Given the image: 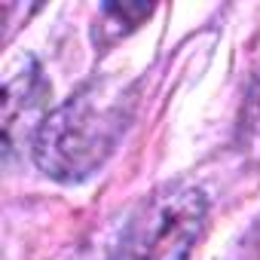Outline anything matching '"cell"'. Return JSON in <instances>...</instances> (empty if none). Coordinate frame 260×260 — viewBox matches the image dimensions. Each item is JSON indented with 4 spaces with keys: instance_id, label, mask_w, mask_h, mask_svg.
Masks as SVG:
<instances>
[{
    "instance_id": "obj_1",
    "label": "cell",
    "mask_w": 260,
    "mask_h": 260,
    "mask_svg": "<svg viewBox=\"0 0 260 260\" xmlns=\"http://www.w3.org/2000/svg\"><path fill=\"white\" fill-rule=\"evenodd\" d=\"M125 98L107 86H86L46 113L34 132V162L55 181L77 184L95 175L125 128Z\"/></svg>"
},
{
    "instance_id": "obj_2",
    "label": "cell",
    "mask_w": 260,
    "mask_h": 260,
    "mask_svg": "<svg viewBox=\"0 0 260 260\" xmlns=\"http://www.w3.org/2000/svg\"><path fill=\"white\" fill-rule=\"evenodd\" d=\"M208 217V199L187 181L156 187L128 214L110 260H190Z\"/></svg>"
},
{
    "instance_id": "obj_3",
    "label": "cell",
    "mask_w": 260,
    "mask_h": 260,
    "mask_svg": "<svg viewBox=\"0 0 260 260\" xmlns=\"http://www.w3.org/2000/svg\"><path fill=\"white\" fill-rule=\"evenodd\" d=\"M245 122H248L251 138H254L257 147H260V86H257L254 95H251V104H248V116H245Z\"/></svg>"
}]
</instances>
